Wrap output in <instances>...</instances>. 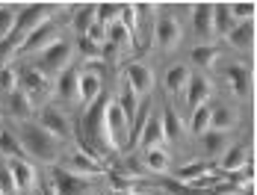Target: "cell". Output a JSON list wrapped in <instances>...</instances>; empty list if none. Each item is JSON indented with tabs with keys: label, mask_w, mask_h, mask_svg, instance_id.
<instances>
[{
	"label": "cell",
	"mask_w": 257,
	"mask_h": 195,
	"mask_svg": "<svg viewBox=\"0 0 257 195\" xmlns=\"http://www.w3.org/2000/svg\"><path fill=\"white\" fill-rule=\"evenodd\" d=\"M18 142L24 148V157L33 163H42V166H53L59 160V151H62V142L51 136L45 127H39L36 122H18Z\"/></svg>",
	"instance_id": "1"
},
{
	"label": "cell",
	"mask_w": 257,
	"mask_h": 195,
	"mask_svg": "<svg viewBox=\"0 0 257 195\" xmlns=\"http://www.w3.org/2000/svg\"><path fill=\"white\" fill-rule=\"evenodd\" d=\"M101 142L106 148H112V151H121V148L127 145L130 139V124L127 119L121 116V110H118V104L115 101H109L106 107H103L101 113Z\"/></svg>",
	"instance_id": "2"
},
{
	"label": "cell",
	"mask_w": 257,
	"mask_h": 195,
	"mask_svg": "<svg viewBox=\"0 0 257 195\" xmlns=\"http://www.w3.org/2000/svg\"><path fill=\"white\" fill-rule=\"evenodd\" d=\"M71 59H74V42H71V39H59V42H53L48 50L39 53L36 71H42L48 80H56L65 68H71Z\"/></svg>",
	"instance_id": "3"
},
{
	"label": "cell",
	"mask_w": 257,
	"mask_h": 195,
	"mask_svg": "<svg viewBox=\"0 0 257 195\" xmlns=\"http://www.w3.org/2000/svg\"><path fill=\"white\" fill-rule=\"evenodd\" d=\"M53 3H27V6H18V21H15V30H12V39L21 42L27 33H33L36 27L48 24L53 18Z\"/></svg>",
	"instance_id": "4"
},
{
	"label": "cell",
	"mask_w": 257,
	"mask_h": 195,
	"mask_svg": "<svg viewBox=\"0 0 257 195\" xmlns=\"http://www.w3.org/2000/svg\"><path fill=\"white\" fill-rule=\"evenodd\" d=\"M62 171L71 174V177H80V180H92V177L106 174V166H103L92 151H83V148H80V151H71V154L65 157Z\"/></svg>",
	"instance_id": "5"
},
{
	"label": "cell",
	"mask_w": 257,
	"mask_h": 195,
	"mask_svg": "<svg viewBox=\"0 0 257 195\" xmlns=\"http://www.w3.org/2000/svg\"><path fill=\"white\" fill-rule=\"evenodd\" d=\"M62 36H59V27L48 21V24L36 27L33 33H27L24 39L18 42V48H15V56H39L42 50H48L53 42H59Z\"/></svg>",
	"instance_id": "6"
},
{
	"label": "cell",
	"mask_w": 257,
	"mask_h": 195,
	"mask_svg": "<svg viewBox=\"0 0 257 195\" xmlns=\"http://www.w3.org/2000/svg\"><path fill=\"white\" fill-rule=\"evenodd\" d=\"M39 127H45L51 136H56L59 142H65L68 136H71V124L65 119V113H59V107H53V104H45L42 110H39V119H36Z\"/></svg>",
	"instance_id": "7"
},
{
	"label": "cell",
	"mask_w": 257,
	"mask_h": 195,
	"mask_svg": "<svg viewBox=\"0 0 257 195\" xmlns=\"http://www.w3.org/2000/svg\"><path fill=\"white\" fill-rule=\"evenodd\" d=\"M124 83H127L130 89L136 92V98L142 101V98L151 95V89H154V71H151L145 62H130L127 71H124Z\"/></svg>",
	"instance_id": "8"
},
{
	"label": "cell",
	"mask_w": 257,
	"mask_h": 195,
	"mask_svg": "<svg viewBox=\"0 0 257 195\" xmlns=\"http://www.w3.org/2000/svg\"><path fill=\"white\" fill-rule=\"evenodd\" d=\"M154 39H157V48L163 50V53H172V50H178L180 39H183L178 18H172V15H163V18L157 21Z\"/></svg>",
	"instance_id": "9"
},
{
	"label": "cell",
	"mask_w": 257,
	"mask_h": 195,
	"mask_svg": "<svg viewBox=\"0 0 257 195\" xmlns=\"http://www.w3.org/2000/svg\"><path fill=\"white\" fill-rule=\"evenodd\" d=\"M18 89L27 95V101L36 107V104H42V98L45 92L51 89V83H48V77L42 71H36V68H27L24 74H18Z\"/></svg>",
	"instance_id": "10"
},
{
	"label": "cell",
	"mask_w": 257,
	"mask_h": 195,
	"mask_svg": "<svg viewBox=\"0 0 257 195\" xmlns=\"http://www.w3.org/2000/svg\"><path fill=\"white\" fill-rule=\"evenodd\" d=\"M6 166L12 171V180H15V189L18 195H30L36 189V166L24 160V157H15V160H6Z\"/></svg>",
	"instance_id": "11"
},
{
	"label": "cell",
	"mask_w": 257,
	"mask_h": 195,
	"mask_svg": "<svg viewBox=\"0 0 257 195\" xmlns=\"http://www.w3.org/2000/svg\"><path fill=\"white\" fill-rule=\"evenodd\" d=\"M98 98H101V74L92 71V68L80 71V77H77V101L83 104V110H89Z\"/></svg>",
	"instance_id": "12"
},
{
	"label": "cell",
	"mask_w": 257,
	"mask_h": 195,
	"mask_svg": "<svg viewBox=\"0 0 257 195\" xmlns=\"http://www.w3.org/2000/svg\"><path fill=\"white\" fill-rule=\"evenodd\" d=\"M136 145L142 148V151L163 145V124H160V116H157V113H148V116H145L142 130L136 133Z\"/></svg>",
	"instance_id": "13"
},
{
	"label": "cell",
	"mask_w": 257,
	"mask_h": 195,
	"mask_svg": "<svg viewBox=\"0 0 257 195\" xmlns=\"http://www.w3.org/2000/svg\"><path fill=\"white\" fill-rule=\"evenodd\" d=\"M192 30L201 39V45H210V39H213V3H195L192 6Z\"/></svg>",
	"instance_id": "14"
},
{
	"label": "cell",
	"mask_w": 257,
	"mask_h": 195,
	"mask_svg": "<svg viewBox=\"0 0 257 195\" xmlns=\"http://www.w3.org/2000/svg\"><path fill=\"white\" fill-rule=\"evenodd\" d=\"M183 92H186V104H189V110H198V107H204L207 101H210L213 86H210V80H207L204 74H192Z\"/></svg>",
	"instance_id": "15"
},
{
	"label": "cell",
	"mask_w": 257,
	"mask_h": 195,
	"mask_svg": "<svg viewBox=\"0 0 257 195\" xmlns=\"http://www.w3.org/2000/svg\"><path fill=\"white\" fill-rule=\"evenodd\" d=\"M77 77H80V71L71 65V68H65V71L53 80L51 89L56 92V98H59V101H65V104L77 101Z\"/></svg>",
	"instance_id": "16"
},
{
	"label": "cell",
	"mask_w": 257,
	"mask_h": 195,
	"mask_svg": "<svg viewBox=\"0 0 257 195\" xmlns=\"http://www.w3.org/2000/svg\"><path fill=\"white\" fill-rule=\"evenodd\" d=\"M189 77H192V71L186 68V65H169L166 68V74H163V86H166V92L175 98V95H180L183 89H186V83H189Z\"/></svg>",
	"instance_id": "17"
},
{
	"label": "cell",
	"mask_w": 257,
	"mask_h": 195,
	"mask_svg": "<svg viewBox=\"0 0 257 195\" xmlns=\"http://www.w3.org/2000/svg\"><path fill=\"white\" fill-rule=\"evenodd\" d=\"M219 160H222V174H236V171L251 160V151L245 145H231Z\"/></svg>",
	"instance_id": "18"
},
{
	"label": "cell",
	"mask_w": 257,
	"mask_h": 195,
	"mask_svg": "<svg viewBox=\"0 0 257 195\" xmlns=\"http://www.w3.org/2000/svg\"><path fill=\"white\" fill-rule=\"evenodd\" d=\"M225 39H228L236 50H251V45H254V18H251V21H239V24H233L231 33H228Z\"/></svg>",
	"instance_id": "19"
},
{
	"label": "cell",
	"mask_w": 257,
	"mask_h": 195,
	"mask_svg": "<svg viewBox=\"0 0 257 195\" xmlns=\"http://www.w3.org/2000/svg\"><path fill=\"white\" fill-rule=\"evenodd\" d=\"M236 124V110L233 107H210V130L216 133H231Z\"/></svg>",
	"instance_id": "20"
},
{
	"label": "cell",
	"mask_w": 257,
	"mask_h": 195,
	"mask_svg": "<svg viewBox=\"0 0 257 195\" xmlns=\"http://www.w3.org/2000/svg\"><path fill=\"white\" fill-rule=\"evenodd\" d=\"M15 157H24V148L18 142V133L12 127H0V160H15Z\"/></svg>",
	"instance_id": "21"
},
{
	"label": "cell",
	"mask_w": 257,
	"mask_h": 195,
	"mask_svg": "<svg viewBox=\"0 0 257 195\" xmlns=\"http://www.w3.org/2000/svg\"><path fill=\"white\" fill-rule=\"evenodd\" d=\"M225 80L231 83V89L236 92V98H248V86H251L248 80L251 77H248V68L245 65H228L225 68Z\"/></svg>",
	"instance_id": "22"
},
{
	"label": "cell",
	"mask_w": 257,
	"mask_h": 195,
	"mask_svg": "<svg viewBox=\"0 0 257 195\" xmlns=\"http://www.w3.org/2000/svg\"><path fill=\"white\" fill-rule=\"evenodd\" d=\"M201 145H204V154L210 160H219L225 151H228V133H216V130H207L201 136Z\"/></svg>",
	"instance_id": "23"
},
{
	"label": "cell",
	"mask_w": 257,
	"mask_h": 195,
	"mask_svg": "<svg viewBox=\"0 0 257 195\" xmlns=\"http://www.w3.org/2000/svg\"><path fill=\"white\" fill-rule=\"evenodd\" d=\"M142 163H145V169L154 171V174H166L169 166H172V160H169V154L163 151V145L160 148H148V151L142 154Z\"/></svg>",
	"instance_id": "24"
},
{
	"label": "cell",
	"mask_w": 257,
	"mask_h": 195,
	"mask_svg": "<svg viewBox=\"0 0 257 195\" xmlns=\"http://www.w3.org/2000/svg\"><path fill=\"white\" fill-rule=\"evenodd\" d=\"M118 110H121V116L127 119V124L133 127V122H136V113H139V98H136V92L130 89L127 83L121 86V95H118Z\"/></svg>",
	"instance_id": "25"
},
{
	"label": "cell",
	"mask_w": 257,
	"mask_h": 195,
	"mask_svg": "<svg viewBox=\"0 0 257 195\" xmlns=\"http://www.w3.org/2000/svg\"><path fill=\"white\" fill-rule=\"evenodd\" d=\"M233 27V18H231V9L228 3H213V36H228Z\"/></svg>",
	"instance_id": "26"
},
{
	"label": "cell",
	"mask_w": 257,
	"mask_h": 195,
	"mask_svg": "<svg viewBox=\"0 0 257 195\" xmlns=\"http://www.w3.org/2000/svg\"><path fill=\"white\" fill-rule=\"evenodd\" d=\"M121 6H124V3H95V21L109 30V27L118 21V15H121Z\"/></svg>",
	"instance_id": "27"
},
{
	"label": "cell",
	"mask_w": 257,
	"mask_h": 195,
	"mask_svg": "<svg viewBox=\"0 0 257 195\" xmlns=\"http://www.w3.org/2000/svg\"><path fill=\"white\" fill-rule=\"evenodd\" d=\"M160 124H163V142H178V139H180V122H178V116H175V110H172V107H166V110H163Z\"/></svg>",
	"instance_id": "28"
},
{
	"label": "cell",
	"mask_w": 257,
	"mask_h": 195,
	"mask_svg": "<svg viewBox=\"0 0 257 195\" xmlns=\"http://www.w3.org/2000/svg\"><path fill=\"white\" fill-rule=\"evenodd\" d=\"M92 24H95V3H83V6H77V12H74V33L83 39Z\"/></svg>",
	"instance_id": "29"
},
{
	"label": "cell",
	"mask_w": 257,
	"mask_h": 195,
	"mask_svg": "<svg viewBox=\"0 0 257 195\" xmlns=\"http://www.w3.org/2000/svg\"><path fill=\"white\" fill-rule=\"evenodd\" d=\"M9 113L18 119V122H30V113H33V104L27 101V95L18 89V92H12L9 95Z\"/></svg>",
	"instance_id": "30"
},
{
	"label": "cell",
	"mask_w": 257,
	"mask_h": 195,
	"mask_svg": "<svg viewBox=\"0 0 257 195\" xmlns=\"http://www.w3.org/2000/svg\"><path fill=\"white\" fill-rule=\"evenodd\" d=\"M15 21H18V6H12V3H0V42L12 36Z\"/></svg>",
	"instance_id": "31"
},
{
	"label": "cell",
	"mask_w": 257,
	"mask_h": 195,
	"mask_svg": "<svg viewBox=\"0 0 257 195\" xmlns=\"http://www.w3.org/2000/svg\"><path fill=\"white\" fill-rule=\"evenodd\" d=\"M216 59H219V48L216 45H198V48L192 50V62L198 68H213Z\"/></svg>",
	"instance_id": "32"
},
{
	"label": "cell",
	"mask_w": 257,
	"mask_h": 195,
	"mask_svg": "<svg viewBox=\"0 0 257 195\" xmlns=\"http://www.w3.org/2000/svg\"><path fill=\"white\" fill-rule=\"evenodd\" d=\"M189 130L195 133V136H204L207 130H210V107H198V110H192V119H189Z\"/></svg>",
	"instance_id": "33"
},
{
	"label": "cell",
	"mask_w": 257,
	"mask_h": 195,
	"mask_svg": "<svg viewBox=\"0 0 257 195\" xmlns=\"http://www.w3.org/2000/svg\"><path fill=\"white\" fill-rule=\"evenodd\" d=\"M213 171V166L210 163H189V166H180L178 169V180H195V177H204V174H210Z\"/></svg>",
	"instance_id": "34"
},
{
	"label": "cell",
	"mask_w": 257,
	"mask_h": 195,
	"mask_svg": "<svg viewBox=\"0 0 257 195\" xmlns=\"http://www.w3.org/2000/svg\"><path fill=\"white\" fill-rule=\"evenodd\" d=\"M136 15H139V9H136V3H124L121 6V15H118V21H121V30H127L130 39L136 36Z\"/></svg>",
	"instance_id": "35"
},
{
	"label": "cell",
	"mask_w": 257,
	"mask_h": 195,
	"mask_svg": "<svg viewBox=\"0 0 257 195\" xmlns=\"http://www.w3.org/2000/svg\"><path fill=\"white\" fill-rule=\"evenodd\" d=\"M0 92H6V95L18 92V71L12 65H3L0 68Z\"/></svg>",
	"instance_id": "36"
},
{
	"label": "cell",
	"mask_w": 257,
	"mask_h": 195,
	"mask_svg": "<svg viewBox=\"0 0 257 195\" xmlns=\"http://www.w3.org/2000/svg\"><path fill=\"white\" fill-rule=\"evenodd\" d=\"M228 9H231L233 24H239V21H251V18H254V3H228Z\"/></svg>",
	"instance_id": "37"
},
{
	"label": "cell",
	"mask_w": 257,
	"mask_h": 195,
	"mask_svg": "<svg viewBox=\"0 0 257 195\" xmlns=\"http://www.w3.org/2000/svg\"><path fill=\"white\" fill-rule=\"evenodd\" d=\"M0 195H18L15 180H12V171H9V166H6V160H0Z\"/></svg>",
	"instance_id": "38"
},
{
	"label": "cell",
	"mask_w": 257,
	"mask_h": 195,
	"mask_svg": "<svg viewBox=\"0 0 257 195\" xmlns=\"http://www.w3.org/2000/svg\"><path fill=\"white\" fill-rule=\"evenodd\" d=\"M80 53H83V59H98V56H103V45H95L89 39H80Z\"/></svg>",
	"instance_id": "39"
}]
</instances>
